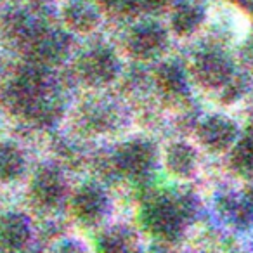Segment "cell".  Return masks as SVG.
<instances>
[{
	"mask_svg": "<svg viewBox=\"0 0 253 253\" xmlns=\"http://www.w3.org/2000/svg\"><path fill=\"white\" fill-rule=\"evenodd\" d=\"M63 23L75 33H90L101 23V11L95 0H66L61 9Z\"/></svg>",
	"mask_w": 253,
	"mask_h": 253,
	"instance_id": "cell-8",
	"label": "cell"
},
{
	"mask_svg": "<svg viewBox=\"0 0 253 253\" xmlns=\"http://www.w3.org/2000/svg\"><path fill=\"white\" fill-rule=\"evenodd\" d=\"M118 73V59L108 47H94L78 59V75L90 85L109 84Z\"/></svg>",
	"mask_w": 253,
	"mask_h": 253,
	"instance_id": "cell-3",
	"label": "cell"
},
{
	"mask_svg": "<svg viewBox=\"0 0 253 253\" xmlns=\"http://www.w3.org/2000/svg\"><path fill=\"white\" fill-rule=\"evenodd\" d=\"M99 246H101V250H104V252H123V250H126V246H128V239H126L125 234H122V232L111 231L102 236L101 241H99Z\"/></svg>",
	"mask_w": 253,
	"mask_h": 253,
	"instance_id": "cell-19",
	"label": "cell"
},
{
	"mask_svg": "<svg viewBox=\"0 0 253 253\" xmlns=\"http://www.w3.org/2000/svg\"><path fill=\"white\" fill-rule=\"evenodd\" d=\"M104 207V194L94 186H84L73 198V211L84 222H95L102 215Z\"/></svg>",
	"mask_w": 253,
	"mask_h": 253,
	"instance_id": "cell-12",
	"label": "cell"
},
{
	"mask_svg": "<svg viewBox=\"0 0 253 253\" xmlns=\"http://www.w3.org/2000/svg\"><path fill=\"white\" fill-rule=\"evenodd\" d=\"M167 165L172 173L179 177H189L196 169V153L187 144H173L167 153Z\"/></svg>",
	"mask_w": 253,
	"mask_h": 253,
	"instance_id": "cell-15",
	"label": "cell"
},
{
	"mask_svg": "<svg viewBox=\"0 0 253 253\" xmlns=\"http://www.w3.org/2000/svg\"><path fill=\"white\" fill-rule=\"evenodd\" d=\"M169 43L167 32L158 23H141L126 37V49L137 59H155Z\"/></svg>",
	"mask_w": 253,
	"mask_h": 253,
	"instance_id": "cell-4",
	"label": "cell"
},
{
	"mask_svg": "<svg viewBox=\"0 0 253 253\" xmlns=\"http://www.w3.org/2000/svg\"><path fill=\"white\" fill-rule=\"evenodd\" d=\"M246 207H248V210H250V215H253V189L250 191V194H248V201H246Z\"/></svg>",
	"mask_w": 253,
	"mask_h": 253,
	"instance_id": "cell-21",
	"label": "cell"
},
{
	"mask_svg": "<svg viewBox=\"0 0 253 253\" xmlns=\"http://www.w3.org/2000/svg\"><path fill=\"white\" fill-rule=\"evenodd\" d=\"M156 84L165 94L180 95L186 92V77L177 64L165 63L156 70Z\"/></svg>",
	"mask_w": 253,
	"mask_h": 253,
	"instance_id": "cell-17",
	"label": "cell"
},
{
	"mask_svg": "<svg viewBox=\"0 0 253 253\" xmlns=\"http://www.w3.org/2000/svg\"><path fill=\"white\" fill-rule=\"evenodd\" d=\"M64 194L63 175L52 167H43L35 173L32 180V196L40 207H56Z\"/></svg>",
	"mask_w": 253,
	"mask_h": 253,
	"instance_id": "cell-10",
	"label": "cell"
},
{
	"mask_svg": "<svg viewBox=\"0 0 253 253\" xmlns=\"http://www.w3.org/2000/svg\"><path fill=\"white\" fill-rule=\"evenodd\" d=\"M30 234V224L23 215L12 211L0 215V248L9 252L25 248Z\"/></svg>",
	"mask_w": 253,
	"mask_h": 253,
	"instance_id": "cell-11",
	"label": "cell"
},
{
	"mask_svg": "<svg viewBox=\"0 0 253 253\" xmlns=\"http://www.w3.org/2000/svg\"><path fill=\"white\" fill-rule=\"evenodd\" d=\"M205 18V12L200 5L193 2H180L173 7L170 16V26L177 37H191L198 32Z\"/></svg>",
	"mask_w": 253,
	"mask_h": 253,
	"instance_id": "cell-13",
	"label": "cell"
},
{
	"mask_svg": "<svg viewBox=\"0 0 253 253\" xmlns=\"http://www.w3.org/2000/svg\"><path fill=\"white\" fill-rule=\"evenodd\" d=\"M25 45L28 47L32 61L39 66H49V64L59 63L68 50V43L64 37L54 32H45V30H37Z\"/></svg>",
	"mask_w": 253,
	"mask_h": 253,
	"instance_id": "cell-7",
	"label": "cell"
},
{
	"mask_svg": "<svg viewBox=\"0 0 253 253\" xmlns=\"http://www.w3.org/2000/svg\"><path fill=\"white\" fill-rule=\"evenodd\" d=\"M184 222L186 220L172 200H156L144 210L146 227L163 239H173L179 236Z\"/></svg>",
	"mask_w": 253,
	"mask_h": 253,
	"instance_id": "cell-5",
	"label": "cell"
},
{
	"mask_svg": "<svg viewBox=\"0 0 253 253\" xmlns=\"http://www.w3.org/2000/svg\"><path fill=\"white\" fill-rule=\"evenodd\" d=\"M0 101L14 115L39 125H49L59 116V102L49 95L45 77L39 70H26L11 80L0 94Z\"/></svg>",
	"mask_w": 253,
	"mask_h": 253,
	"instance_id": "cell-1",
	"label": "cell"
},
{
	"mask_svg": "<svg viewBox=\"0 0 253 253\" xmlns=\"http://www.w3.org/2000/svg\"><path fill=\"white\" fill-rule=\"evenodd\" d=\"M39 28H35V25L32 23V19L25 14H19V12H12L2 23V32L4 37L9 42L14 43H23L25 45L32 35L37 32Z\"/></svg>",
	"mask_w": 253,
	"mask_h": 253,
	"instance_id": "cell-16",
	"label": "cell"
},
{
	"mask_svg": "<svg viewBox=\"0 0 253 253\" xmlns=\"http://www.w3.org/2000/svg\"><path fill=\"white\" fill-rule=\"evenodd\" d=\"M238 128L229 118L224 116H208L198 126V135L205 148L210 151H225L234 142Z\"/></svg>",
	"mask_w": 253,
	"mask_h": 253,
	"instance_id": "cell-9",
	"label": "cell"
},
{
	"mask_svg": "<svg viewBox=\"0 0 253 253\" xmlns=\"http://www.w3.org/2000/svg\"><path fill=\"white\" fill-rule=\"evenodd\" d=\"M193 71L196 80L203 87L218 88L229 84L232 75V64L224 52L217 49H207L196 56Z\"/></svg>",
	"mask_w": 253,
	"mask_h": 253,
	"instance_id": "cell-2",
	"label": "cell"
},
{
	"mask_svg": "<svg viewBox=\"0 0 253 253\" xmlns=\"http://www.w3.org/2000/svg\"><path fill=\"white\" fill-rule=\"evenodd\" d=\"M232 167L239 172H253V134H248L236 144L231 156Z\"/></svg>",
	"mask_w": 253,
	"mask_h": 253,
	"instance_id": "cell-18",
	"label": "cell"
},
{
	"mask_svg": "<svg viewBox=\"0 0 253 253\" xmlns=\"http://www.w3.org/2000/svg\"><path fill=\"white\" fill-rule=\"evenodd\" d=\"M25 169V158L21 149L11 142L0 144V180L2 182H12L23 173Z\"/></svg>",
	"mask_w": 253,
	"mask_h": 253,
	"instance_id": "cell-14",
	"label": "cell"
},
{
	"mask_svg": "<svg viewBox=\"0 0 253 253\" xmlns=\"http://www.w3.org/2000/svg\"><path fill=\"white\" fill-rule=\"evenodd\" d=\"M95 2H97L99 5H104V7H118L125 0H95Z\"/></svg>",
	"mask_w": 253,
	"mask_h": 253,
	"instance_id": "cell-20",
	"label": "cell"
},
{
	"mask_svg": "<svg viewBox=\"0 0 253 253\" xmlns=\"http://www.w3.org/2000/svg\"><path fill=\"white\" fill-rule=\"evenodd\" d=\"M155 162V151L151 144L146 141H130L120 146L115 156V163L118 170L125 175L141 177L151 170Z\"/></svg>",
	"mask_w": 253,
	"mask_h": 253,
	"instance_id": "cell-6",
	"label": "cell"
}]
</instances>
